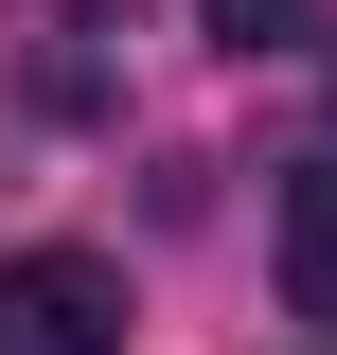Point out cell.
<instances>
[{
	"label": "cell",
	"instance_id": "cell-1",
	"mask_svg": "<svg viewBox=\"0 0 337 355\" xmlns=\"http://www.w3.org/2000/svg\"><path fill=\"white\" fill-rule=\"evenodd\" d=\"M0 355H125V266L107 249H18L0 266Z\"/></svg>",
	"mask_w": 337,
	"mask_h": 355
},
{
	"label": "cell",
	"instance_id": "cell-2",
	"mask_svg": "<svg viewBox=\"0 0 337 355\" xmlns=\"http://www.w3.org/2000/svg\"><path fill=\"white\" fill-rule=\"evenodd\" d=\"M284 302H302V320H337V160H302V178H284Z\"/></svg>",
	"mask_w": 337,
	"mask_h": 355
},
{
	"label": "cell",
	"instance_id": "cell-3",
	"mask_svg": "<svg viewBox=\"0 0 337 355\" xmlns=\"http://www.w3.org/2000/svg\"><path fill=\"white\" fill-rule=\"evenodd\" d=\"M284 18H302V0H213V36H231V53H266Z\"/></svg>",
	"mask_w": 337,
	"mask_h": 355
}]
</instances>
